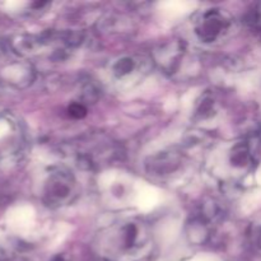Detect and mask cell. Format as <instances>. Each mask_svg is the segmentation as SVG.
<instances>
[{
  "label": "cell",
  "instance_id": "cell-1",
  "mask_svg": "<svg viewBox=\"0 0 261 261\" xmlns=\"http://www.w3.org/2000/svg\"><path fill=\"white\" fill-rule=\"evenodd\" d=\"M70 114L74 115V116H76V117H81L84 115V109L81 106H73L70 110Z\"/></svg>",
  "mask_w": 261,
  "mask_h": 261
}]
</instances>
